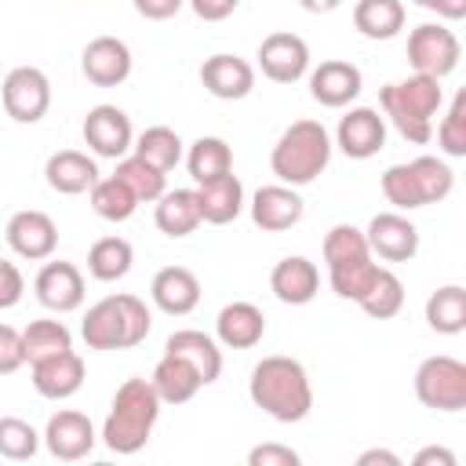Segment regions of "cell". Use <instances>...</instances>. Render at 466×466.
Listing matches in <instances>:
<instances>
[{
    "label": "cell",
    "mask_w": 466,
    "mask_h": 466,
    "mask_svg": "<svg viewBox=\"0 0 466 466\" xmlns=\"http://www.w3.org/2000/svg\"><path fill=\"white\" fill-rule=\"evenodd\" d=\"M368 317H375V320H390V317H397L400 313V306H404V284H400V277L393 273V269H379V277H375V284L364 291V299L357 302Z\"/></svg>",
    "instance_id": "8d00e7d4"
},
{
    "label": "cell",
    "mask_w": 466,
    "mask_h": 466,
    "mask_svg": "<svg viewBox=\"0 0 466 466\" xmlns=\"http://www.w3.org/2000/svg\"><path fill=\"white\" fill-rule=\"evenodd\" d=\"M186 167H189L193 182H211V178L233 171V149L218 135H200L186 153Z\"/></svg>",
    "instance_id": "f546056e"
},
{
    "label": "cell",
    "mask_w": 466,
    "mask_h": 466,
    "mask_svg": "<svg viewBox=\"0 0 466 466\" xmlns=\"http://www.w3.org/2000/svg\"><path fill=\"white\" fill-rule=\"evenodd\" d=\"M415 397L433 411H462L466 408V364L437 353L415 368Z\"/></svg>",
    "instance_id": "8992f818"
},
{
    "label": "cell",
    "mask_w": 466,
    "mask_h": 466,
    "mask_svg": "<svg viewBox=\"0 0 466 466\" xmlns=\"http://www.w3.org/2000/svg\"><path fill=\"white\" fill-rule=\"evenodd\" d=\"M360 87H364V76H360V69H357L353 62H346V58H328V62H320V66L309 73V95H313V102H320V106H328V109L350 106V102L360 95Z\"/></svg>",
    "instance_id": "e0dca14e"
},
{
    "label": "cell",
    "mask_w": 466,
    "mask_h": 466,
    "mask_svg": "<svg viewBox=\"0 0 466 466\" xmlns=\"http://www.w3.org/2000/svg\"><path fill=\"white\" fill-rule=\"evenodd\" d=\"M302 211H306L302 197L295 193V186H284V182L262 186V189L251 197V222H255L258 229H266V233H284V229H291V226L302 218Z\"/></svg>",
    "instance_id": "d6986e66"
},
{
    "label": "cell",
    "mask_w": 466,
    "mask_h": 466,
    "mask_svg": "<svg viewBox=\"0 0 466 466\" xmlns=\"http://www.w3.org/2000/svg\"><path fill=\"white\" fill-rule=\"evenodd\" d=\"M84 386V360L73 350L33 360V390L47 400H66Z\"/></svg>",
    "instance_id": "ffe728a7"
},
{
    "label": "cell",
    "mask_w": 466,
    "mask_h": 466,
    "mask_svg": "<svg viewBox=\"0 0 466 466\" xmlns=\"http://www.w3.org/2000/svg\"><path fill=\"white\" fill-rule=\"evenodd\" d=\"M258 69L273 84H295L309 69V44L299 33L277 29L258 44Z\"/></svg>",
    "instance_id": "9c48e42d"
},
{
    "label": "cell",
    "mask_w": 466,
    "mask_h": 466,
    "mask_svg": "<svg viewBox=\"0 0 466 466\" xmlns=\"http://www.w3.org/2000/svg\"><path fill=\"white\" fill-rule=\"evenodd\" d=\"M331 160V135L320 120H295L269 153V167L284 186H309Z\"/></svg>",
    "instance_id": "5b68a950"
},
{
    "label": "cell",
    "mask_w": 466,
    "mask_h": 466,
    "mask_svg": "<svg viewBox=\"0 0 466 466\" xmlns=\"http://www.w3.org/2000/svg\"><path fill=\"white\" fill-rule=\"evenodd\" d=\"M248 397L277 422H302L313 408V386L306 368L295 357H280V353L262 357L251 368Z\"/></svg>",
    "instance_id": "6da1fadb"
},
{
    "label": "cell",
    "mask_w": 466,
    "mask_h": 466,
    "mask_svg": "<svg viewBox=\"0 0 466 466\" xmlns=\"http://www.w3.org/2000/svg\"><path fill=\"white\" fill-rule=\"evenodd\" d=\"M335 146L350 157V160H368L386 146V116L371 106H357L350 109L339 127H335Z\"/></svg>",
    "instance_id": "4fadbf2b"
},
{
    "label": "cell",
    "mask_w": 466,
    "mask_h": 466,
    "mask_svg": "<svg viewBox=\"0 0 466 466\" xmlns=\"http://www.w3.org/2000/svg\"><path fill=\"white\" fill-rule=\"evenodd\" d=\"M379 106H382V116H390V124L400 131V138L426 146L433 138V116L444 106V87L437 76L411 73L408 80L386 84L379 91Z\"/></svg>",
    "instance_id": "3957f363"
},
{
    "label": "cell",
    "mask_w": 466,
    "mask_h": 466,
    "mask_svg": "<svg viewBox=\"0 0 466 466\" xmlns=\"http://www.w3.org/2000/svg\"><path fill=\"white\" fill-rule=\"evenodd\" d=\"M364 240L371 248V255L386 258V262H408L415 258L419 251V229L415 222H408L400 211H379L368 229H364Z\"/></svg>",
    "instance_id": "5bb4252c"
},
{
    "label": "cell",
    "mask_w": 466,
    "mask_h": 466,
    "mask_svg": "<svg viewBox=\"0 0 466 466\" xmlns=\"http://www.w3.org/2000/svg\"><path fill=\"white\" fill-rule=\"evenodd\" d=\"M426 324L437 335H459L466 328V288L444 284L426 299Z\"/></svg>",
    "instance_id": "4dcf8cb0"
},
{
    "label": "cell",
    "mask_w": 466,
    "mask_h": 466,
    "mask_svg": "<svg viewBox=\"0 0 466 466\" xmlns=\"http://www.w3.org/2000/svg\"><path fill=\"white\" fill-rule=\"evenodd\" d=\"M455 466V455L448 451V448H422L419 455H415V466Z\"/></svg>",
    "instance_id": "681fc988"
},
{
    "label": "cell",
    "mask_w": 466,
    "mask_h": 466,
    "mask_svg": "<svg viewBox=\"0 0 466 466\" xmlns=\"http://www.w3.org/2000/svg\"><path fill=\"white\" fill-rule=\"evenodd\" d=\"M80 131H84L87 149H91L95 157H106V160L127 157V149H131V142H135V131H131L127 113H124L120 106H109V102L87 109Z\"/></svg>",
    "instance_id": "30bf717a"
},
{
    "label": "cell",
    "mask_w": 466,
    "mask_h": 466,
    "mask_svg": "<svg viewBox=\"0 0 466 466\" xmlns=\"http://www.w3.org/2000/svg\"><path fill=\"white\" fill-rule=\"evenodd\" d=\"M215 335L226 350H251L266 335V317L255 302H229L215 317Z\"/></svg>",
    "instance_id": "603a6c76"
},
{
    "label": "cell",
    "mask_w": 466,
    "mask_h": 466,
    "mask_svg": "<svg viewBox=\"0 0 466 466\" xmlns=\"http://www.w3.org/2000/svg\"><path fill=\"white\" fill-rule=\"evenodd\" d=\"M153 328V317L146 309V302L138 295H106L102 302H95L84 313L80 335L91 350H127L146 342Z\"/></svg>",
    "instance_id": "277c9868"
},
{
    "label": "cell",
    "mask_w": 466,
    "mask_h": 466,
    "mask_svg": "<svg viewBox=\"0 0 466 466\" xmlns=\"http://www.w3.org/2000/svg\"><path fill=\"white\" fill-rule=\"evenodd\" d=\"M382 193L386 200L397 208V211H415V208H426L422 204V193H419V182L411 175V164H390L382 171Z\"/></svg>",
    "instance_id": "60d3db41"
},
{
    "label": "cell",
    "mask_w": 466,
    "mask_h": 466,
    "mask_svg": "<svg viewBox=\"0 0 466 466\" xmlns=\"http://www.w3.org/2000/svg\"><path fill=\"white\" fill-rule=\"evenodd\" d=\"M157 229L164 237H189L200 226V208H197V193L193 189H164L157 197Z\"/></svg>",
    "instance_id": "83f0119b"
},
{
    "label": "cell",
    "mask_w": 466,
    "mask_h": 466,
    "mask_svg": "<svg viewBox=\"0 0 466 466\" xmlns=\"http://www.w3.org/2000/svg\"><path fill=\"white\" fill-rule=\"evenodd\" d=\"M382 266L371 262V255H357V258H342V262H331L328 266V280H331V291L339 299H350V302H360L364 291L375 284Z\"/></svg>",
    "instance_id": "1f68e13d"
},
{
    "label": "cell",
    "mask_w": 466,
    "mask_h": 466,
    "mask_svg": "<svg viewBox=\"0 0 466 466\" xmlns=\"http://www.w3.org/2000/svg\"><path fill=\"white\" fill-rule=\"evenodd\" d=\"M189 7L204 22H222V18H229L240 7V0H189Z\"/></svg>",
    "instance_id": "c3c4849f"
},
{
    "label": "cell",
    "mask_w": 466,
    "mask_h": 466,
    "mask_svg": "<svg viewBox=\"0 0 466 466\" xmlns=\"http://www.w3.org/2000/svg\"><path fill=\"white\" fill-rule=\"evenodd\" d=\"M44 178H47V186L55 193L76 197V193H87L98 182V164L80 149H58V153L47 157Z\"/></svg>",
    "instance_id": "cb8c5ba5"
},
{
    "label": "cell",
    "mask_w": 466,
    "mask_h": 466,
    "mask_svg": "<svg viewBox=\"0 0 466 466\" xmlns=\"http://www.w3.org/2000/svg\"><path fill=\"white\" fill-rule=\"evenodd\" d=\"M415 4H419V7H430V0H415Z\"/></svg>",
    "instance_id": "db71d44e"
},
{
    "label": "cell",
    "mask_w": 466,
    "mask_h": 466,
    "mask_svg": "<svg viewBox=\"0 0 466 466\" xmlns=\"http://www.w3.org/2000/svg\"><path fill=\"white\" fill-rule=\"evenodd\" d=\"M62 350H73V331L62 320H29L22 331V353L25 360H44Z\"/></svg>",
    "instance_id": "e575fe53"
},
{
    "label": "cell",
    "mask_w": 466,
    "mask_h": 466,
    "mask_svg": "<svg viewBox=\"0 0 466 466\" xmlns=\"http://www.w3.org/2000/svg\"><path fill=\"white\" fill-rule=\"evenodd\" d=\"M25 364V353H22V331L11 328V324H0V375H11Z\"/></svg>",
    "instance_id": "ee69618b"
},
{
    "label": "cell",
    "mask_w": 466,
    "mask_h": 466,
    "mask_svg": "<svg viewBox=\"0 0 466 466\" xmlns=\"http://www.w3.org/2000/svg\"><path fill=\"white\" fill-rule=\"evenodd\" d=\"M149 295H153L157 309H164L171 317H186L200 302V280L186 266H164V269H157V277L149 284Z\"/></svg>",
    "instance_id": "7402d4cb"
},
{
    "label": "cell",
    "mask_w": 466,
    "mask_h": 466,
    "mask_svg": "<svg viewBox=\"0 0 466 466\" xmlns=\"http://www.w3.org/2000/svg\"><path fill=\"white\" fill-rule=\"evenodd\" d=\"M200 84H204L215 98L237 102V98H248V95H251V87H255V69H251V62H244L240 55L218 51V55L204 58V66H200Z\"/></svg>",
    "instance_id": "ac0fdd59"
},
{
    "label": "cell",
    "mask_w": 466,
    "mask_h": 466,
    "mask_svg": "<svg viewBox=\"0 0 466 466\" xmlns=\"http://www.w3.org/2000/svg\"><path fill=\"white\" fill-rule=\"evenodd\" d=\"M164 353H178V357H186V360L200 371L204 386H208V382H215V379L222 375V350H218V342H215L211 335L197 331V328L171 331V335H167V342H164Z\"/></svg>",
    "instance_id": "4316f807"
},
{
    "label": "cell",
    "mask_w": 466,
    "mask_h": 466,
    "mask_svg": "<svg viewBox=\"0 0 466 466\" xmlns=\"http://www.w3.org/2000/svg\"><path fill=\"white\" fill-rule=\"evenodd\" d=\"M299 4H302L309 15H328V11H335L342 0H299Z\"/></svg>",
    "instance_id": "f5cc1de1"
},
{
    "label": "cell",
    "mask_w": 466,
    "mask_h": 466,
    "mask_svg": "<svg viewBox=\"0 0 466 466\" xmlns=\"http://www.w3.org/2000/svg\"><path fill=\"white\" fill-rule=\"evenodd\" d=\"M80 69L95 87H116L131 76V47L120 36H95L80 55Z\"/></svg>",
    "instance_id": "2e32d148"
},
{
    "label": "cell",
    "mask_w": 466,
    "mask_h": 466,
    "mask_svg": "<svg viewBox=\"0 0 466 466\" xmlns=\"http://www.w3.org/2000/svg\"><path fill=\"white\" fill-rule=\"evenodd\" d=\"M149 382H153L160 404H186V400H193L197 390L204 386L200 371H197L186 357H178V353H164V357L157 360Z\"/></svg>",
    "instance_id": "484cf974"
},
{
    "label": "cell",
    "mask_w": 466,
    "mask_h": 466,
    "mask_svg": "<svg viewBox=\"0 0 466 466\" xmlns=\"http://www.w3.org/2000/svg\"><path fill=\"white\" fill-rule=\"evenodd\" d=\"M430 11H437L448 22H459L466 18V0H430Z\"/></svg>",
    "instance_id": "f907efd6"
},
{
    "label": "cell",
    "mask_w": 466,
    "mask_h": 466,
    "mask_svg": "<svg viewBox=\"0 0 466 466\" xmlns=\"http://www.w3.org/2000/svg\"><path fill=\"white\" fill-rule=\"evenodd\" d=\"M357 255H371L368 240H364V229L350 226V222H339L328 229L324 237V262H342V258H357Z\"/></svg>",
    "instance_id": "7bdbcfd3"
},
{
    "label": "cell",
    "mask_w": 466,
    "mask_h": 466,
    "mask_svg": "<svg viewBox=\"0 0 466 466\" xmlns=\"http://www.w3.org/2000/svg\"><path fill=\"white\" fill-rule=\"evenodd\" d=\"M33 291H36L44 309L73 313L84 302V273L73 262H62V258L58 262H44L36 280H33Z\"/></svg>",
    "instance_id": "9a60e30c"
},
{
    "label": "cell",
    "mask_w": 466,
    "mask_h": 466,
    "mask_svg": "<svg viewBox=\"0 0 466 466\" xmlns=\"http://www.w3.org/2000/svg\"><path fill=\"white\" fill-rule=\"evenodd\" d=\"M437 146L448 157H466V91H459L437 124Z\"/></svg>",
    "instance_id": "b9f144b4"
},
{
    "label": "cell",
    "mask_w": 466,
    "mask_h": 466,
    "mask_svg": "<svg viewBox=\"0 0 466 466\" xmlns=\"http://www.w3.org/2000/svg\"><path fill=\"white\" fill-rule=\"evenodd\" d=\"M375 462H382V466H400V459H397L393 451H386V448H371V451H360V455H357V466H375Z\"/></svg>",
    "instance_id": "816d5d0a"
},
{
    "label": "cell",
    "mask_w": 466,
    "mask_h": 466,
    "mask_svg": "<svg viewBox=\"0 0 466 466\" xmlns=\"http://www.w3.org/2000/svg\"><path fill=\"white\" fill-rule=\"evenodd\" d=\"M197 208H200V222H211V226H226L240 215L244 208V186L240 178L229 171V175H218L211 182H197Z\"/></svg>",
    "instance_id": "d4e9b609"
},
{
    "label": "cell",
    "mask_w": 466,
    "mask_h": 466,
    "mask_svg": "<svg viewBox=\"0 0 466 466\" xmlns=\"http://www.w3.org/2000/svg\"><path fill=\"white\" fill-rule=\"evenodd\" d=\"M248 466H299V451L288 444H258L248 451Z\"/></svg>",
    "instance_id": "f6af8a7d"
},
{
    "label": "cell",
    "mask_w": 466,
    "mask_h": 466,
    "mask_svg": "<svg viewBox=\"0 0 466 466\" xmlns=\"http://www.w3.org/2000/svg\"><path fill=\"white\" fill-rule=\"evenodd\" d=\"M131 262H135V248H131L124 237H102V240H95L91 251H87V273H91L95 280H106V284L127 277Z\"/></svg>",
    "instance_id": "d6a6232c"
},
{
    "label": "cell",
    "mask_w": 466,
    "mask_h": 466,
    "mask_svg": "<svg viewBox=\"0 0 466 466\" xmlns=\"http://www.w3.org/2000/svg\"><path fill=\"white\" fill-rule=\"evenodd\" d=\"M116 178L138 197V204H142V200L149 204V200H157V197L164 193V171H157L153 164H146V160L135 157V153L116 160Z\"/></svg>",
    "instance_id": "f35d334b"
},
{
    "label": "cell",
    "mask_w": 466,
    "mask_h": 466,
    "mask_svg": "<svg viewBox=\"0 0 466 466\" xmlns=\"http://www.w3.org/2000/svg\"><path fill=\"white\" fill-rule=\"evenodd\" d=\"M91 208H95V215L106 218V222H124V218L135 215L138 197H135L116 175H109V178H98V182L91 186Z\"/></svg>",
    "instance_id": "d590c367"
},
{
    "label": "cell",
    "mask_w": 466,
    "mask_h": 466,
    "mask_svg": "<svg viewBox=\"0 0 466 466\" xmlns=\"http://www.w3.org/2000/svg\"><path fill=\"white\" fill-rule=\"evenodd\" d=\"M408 164H411V175H415V182H419L422 204H437V200H444V197L455 189V171H451L441 157L422 153V157H415V160H408Z\"/></svg>",
    "instance_id": "74e56055"
},
{
    "label": "cell",
    "mask_w": 466,
    "mask_h": 466,
    "mask_svg": "<svg viewBox=\"0 0 466 466\" xmlns=\"http://www.w3.org/2000/svg\"><path fill=\"white\" fill-rule=\"evenodd\" d=\"M353 25L368 40H393L404 29V4L400 0H357Z\"/></svg>",
    "instance_id": "f1b7e54d"
},
{
    "label": "cell",
    "mask_w": 466,
    "mask_h": 466,
    "mask_svg": "<svg viewBox=\"0 0 466 466\" xmlns=\"http://www.w3.org/2000/svg\"><path fill=\"white\" fill-rule=\"evenodd\" d=\"M40 451V433L18 419V415H4L0 419V459H11V462H25Z\"/></svg>",
    "instance_id": "ab89813d"
},
{
    "label": "cell",
    "mask_w": 466,
    "mask_h": 466,
    "mask_svg": "<svg viewBox=\"0 0 466 466\" xmlns=\"http://www.w3.org/2000/svg\"><path fill=\"white\" fill-rule=\"evenodd\" d=\"M4 237H7V248L18 258H29V262H44L58 248V226H55V218L47 211H36V208L15 211L7 218Z\"/></svg>",
    "instance_id": "8fae6325"
},
{
    "label": "cell",
    "mask_w": 466,
    "mask_h": 466,
    "mask_svg": "<svg viewBox=\"0 0 466 466\" xmlns=\"http://www.w3.org/2000/svg\"><path fill=\"white\" fill-rule=\"evenodd\" d=\"M131 149H135V157H142L146 164H153V167L164 171V175L182 160V138H178V131H171V127H164V124L146 127V131L131 142Z\"/></svg>",
    "instance_id": "836d02e7"
},
{
    "label": "cell",
    "mask_w": 466,
    "mask_h": 466,
    "mask_svg": "<svg viewBox=\"0 0 466 466\" xmlns=\"http://www.w3.org/2000/svg\"><path fill=\"white\" fill-rule=\"evenodd\" d=\"M40 441H44V448H47L55 459L76 462V459H87V455H91L98 433H95V426H91V419H87L84 411H69V408H66V411H55V415L47 419Z\"/></svg>",
    "instance_id": "7c38bea8"
},
{
    "label": "cell",
    "mask_w": 466,
    "mask_h": 466,
    "mask_svg": "<svg viewBox=\"0 0 466 466\" xmlns=\"http://www.w3.org/2000/svg\"><path fill=\"white\" fill-rule=\"evenodd\" d=\"M131 4H135V11H138L142 18H149V22H164V18H175V15L182 11L186 0H131Z\"/></svg>",
    "instance_id": "7dc6e473"
},
{
    "label": "cell",
    "mask_w": 466,
    "mask_h": 466,
    "mask_svg": "<svg viewBox=\"0 0 466 466\" xmlns=\"http://www.w3.org/2000/svg\"><path fill=\"white\" fill-rule=\"evenodd\" d=\"M160 419V397L149 379H127L109 404V415L102 422V444L116 455H135L153 437V426Z\"/></svg>",
    "instance_id": "7a4b0ae2"
},
{
    "label": "cell",
    "mask_w": 466,
    "mask_h": 466,
    "mask_svg": "<svg viewBox=\"0 0 466 466\" xmlns=\"http://www.w3.org/2000/svg\"><path fill=\"white\" fill-rule=\"evenodd\" d=\"M0 102L15 124H36L51 109V80L36 66H18L4 76Z\"/></svg>",
    "instance_id": "ba28073f"
},
{
    "label": "cell",
    "mask_w": 466,
    "mask_h": 466,
    "mask_svg": "<svg viewBox=\"0 0 466 466\" xmlns=\"http://www.w3.org/2000/svg\"><path fill=\"white\" fill-rule=\"evenodd\" d=\"M462 58V47H459V36L448 29V25H437V22H422L408 33V62L415 73L422 76H448Z\"/></svg>",
    "instance_id": "52a82bcc"
},
{
    "label": "cell",
    "mask_w": 466,
    "mask_h": 466,
    "mask_svg": "<svg viewBox=\"0 0 466 466\" xmlns=\"http://www.w3.org/2000/svg\"><path fill=\"white\" fill-rule=\"evenodd\" d=\"M269 291L284 302V306H306L317 299L320 291V273L306 255H288L273 266L269 273Z\"/></svg>",
    "instance_id": "44dd1931"
},
{
    "label": "cell",
    "mask_w": 466,
    "mask_h": 466,
    "mask_svg": "<svg viewBox=\"0 0 466 466\" xmlns=\"http://www.w3.org/2000/svg\"><path fill=\"white\" fill-rule=\"evenodd\" d=\"M22 291H25V280H22L18 266H15V262H7V258H0V309L18 306Z\"/></svg>",
    "instance_id": "bcb514c9"
}]
</instances>
